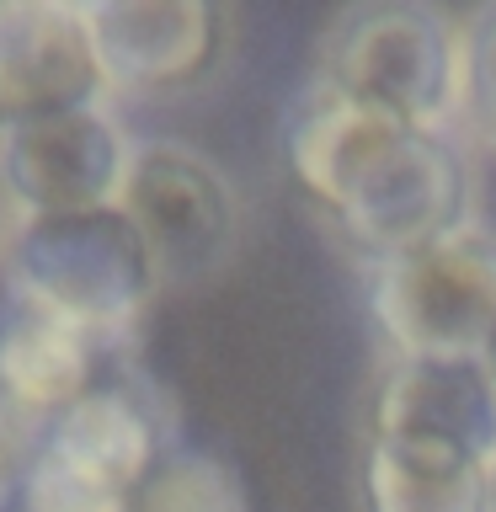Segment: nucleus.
<instances>
[{
  "label": "nucleus",
  "mask_w": 496,
  "mask_h": 512,
  "mask_svg": "<svg viewBox=\"0 0 496 512\" xmlns=\"http://www.w3.org/2000/svg\"><path fill=\"white\" fill-rule=\"evenodd\" d=\"M283 160L299 192L363 267L475 224V166L454 128H416L304 80L283 118Z\"/></svg>",
  "instance_id": "1"
},
{
  "label": "nucleus",
  "mask_w": 496,
  "mask_h": 512,
  "mask_svg": "<svg viewBox=\"0 0 496 512\" xmlns=\"http://www.w3.org/2000/svg\"><path fill=\"white\" fill-rule=\"evenodd\" d=\"M176 443V406L128 347L32 438L16 512H128L134 491Z\"/></svg>",
  "instance_id": "2"
},
{
  "label": "nucleus",
  "mask_w": 496,
  "mask_h": 512,
  "mask_svg": "<svg viewBox=\"0 0 496 512\" xmlns=\"http://www.w3.org/2000/svg\"><path fill=\"white\" fill-rule=\"evenodd\" d=\"M0 272L6 299L38 304L107 347H134L144 310L166 288L139 224L118 203L59 219H6Z\"/></svg>",
  "instance_id": "3"
},
{
  "label": "nucleus",
  "mask_w": 496,
  "mask_h": 512,
  "mask_svg": "<svg viewBox=\"0 0 496 512\" xmlns=\"http://www.w3.org/2000/svg\"><path fill=\"white\" fill-rule=\"evenodd\" d=\"M310 80L416 128H459L464 22L422 0H358L315 38Z\"/></svg>",
  "instance_id": "4"
},
{
  "label": "nucleus",
  "mask_w": 496,
  "mask_h": 512,
  "mask_svg": "<svg viewBox=\"0 0 496 512\" xmlns=\"http://www.w3.org/2000/svg\"><path fill=\"white\" fill-rule=\"evenodd\" d=\"M368 310L390 352L486 358L496 336V230H464L368 267Z\"/></svg>",
  "instance_id": "5"
},
{
  "label": "nucleus",
  "mask_w": 496,
  "mask_h": 512,
  "mask_svg": "<svg viewBox=\"0 0 496 512\" xmlns=\"http://www.w3.org/2000/svg\"><path fill=\"white\" fill-rule=\"evenodd\" d=\"M134 150L112 102L0 123V214L59 219L123 203Z\"/></svg>",
  "instance_id": "6"
},
{
  "label": "nucleus",
  "mask_w": 496,
  "mask_h": 512,
  "mask_svg": "<svg viewBox=\"0 0 496 512\" xmlns=\"http://www.w3.org/2000/svg\"><path fill=\"white\" fill-rule=\"evenodd\" d=\"M118 208L139 224L166 288H192L224 272L240 251V230H246L235 182L203 150L176 139L139 144Z\"/></svg>",
  "instance_id": "7"
},
{
  "label": "nucleus",
  "mask_w": 496,
  "mask_h": 512,
  "mask_svg": "<svg viewBox=\"0 0 496 512\" xmlns=\"http://www.w3.org/2000/svg\"><path fill=\"white\" fill-rule=\"evenodd\" d=\"M107 96H176L230 54V11L214 0H96L86 6Z\"/></svg>",
  "instance_id": "8"
},
{
  "label": "nucleus",
  "mask_w": 496,
  "mask_h": 512,
  "mask_svg": "<svg viewBox=\"0 0 496 512\" xmlns=\"http://www.w3.org/2000/svg\"><path fill=\"white\" fill-rule=\"evenodd\" d=\"M363 438L496 459V379L486 358L384 352L363 406Z\"/></svg>",
  "instance_id": "9"
},
{
  "label": "nucleus",
  "mask_w": 496,
  "mask_h": 512,
  "mask_svg": "<svg viewBox=\"0 0 496 512\" xmlns=\"http://www.w3.org/2000/svg\"><path fill=\"white\" fill-rule=\"evenodd\" d=\"M112 102L86 6L0 0V123Z\"/></svg>",
  "instance_id": "10"
},
{
  "label": "nucleus",
  "mask_w": 496,
  "mask_h": 512,
  "mask_svg": "<svg viewBox=\"0 0 496 512\" xmlns=\"http://www.w3.org/2000/svg\"><path fill=\"white\" fill-rule=\"evenodd\" d=\"M118 352L128 347H107L38 304L6 299L0 310V427L22 448H32V438L48 422H59Z\"/></svg>",
  "instance_id": "11"
},
{
  "label": "nucleus",
  "mask_w": 496,
  "mask_h": 512,
  "mask_svg": "<svg viewBox=\"0 0 496 512\" xmlns=\"http://www.w3.org/2000/svg\"><path fill=\"white\" fill-rule=\"evenodd\" d=\"M486 459L416 443H358V502L363 512H491Z\"/></svg>",
  "instance_id": "12"
},
{
  "label": "nucleus",
  "mask_w": 496,
  "mask_h": 512,
  "mask_svg": "<svg viewBox=\"0 0 496 512\" xmlns=\"http://www.w3.org/2000/svg\"><path fill=\"white\" fill-rule=\"evenodd\" d=\"M128 512H251V491L224 454L176 443L134 491Z\"/></svg>",
  "instance_id": "13"
},
{
  "label": "nucleus",
  "mask_w": 496,
  "mask_h": 512,
  "mask_svg": "<svg viewBox=\"0 0 496 512\" xmlns=\"http://www.w3.org/2000/svg\"><path fill=\"white\" fill-rule=\"evenodd\" d=\"M459 128L496 150V0L464 16V96Z\"/></svg>",
  "instance_id": "14"
},
{
  "label": "nucleus",
  "mask_w": 496,
  "mask_h": 512,
  "mask_svg": "<svg viewBox=\"0 0 496 512\" xmlns=\"http://www.w3.org/2000/svg\"><path fill=\"white\" fill-rule=\"evenodd\" d=\"M22 464H27V448L0 427V512H16V496H22Z\"/></svg>",
  "instance_id": "15"
},
{
  "label": "nucleus",
  "mask_w": 496,
  "mask_h": 512,
  "mask_svg": "<svg viewBox=\"0 0 496 512\" xmlns=\"http://www.w3.org/2000/svg\"><path fill=\"white\" fill-rule=\"evenodd\" d=\"M486 491H491V512H496V459H491V470H486Z\"/></svg>",
  "instance_id": "16"
},
{
  "label": "nucleus",
  "mask_w": 496,
  "mask_h": 512,
  "mask_svg": "<svg viewBox=\"0 0 496 512\" xmlns=\"http://www.w3.org/2000/svg\"><path fill=\"white\" fill-rule=\"evenodd\" d=\"M486 368H491V379H496V336H491V347H486Z\"/></svg>",
  "instance_id": "17"
},
{
  "label": "nucleus",
  "mask_w": 496,
  "mask_h": 512,
  "mask_svg": "<svg viewBox=\"0 0 496 512\" xmlns=\"http://www.w3.org/2000/svg\"><path fill=\"white\" fill-rule=\"evenodd\" d=\"M0 240H6V214H0Z\"/></svg>",
  "instance_id": "18"
}]
</instances>
